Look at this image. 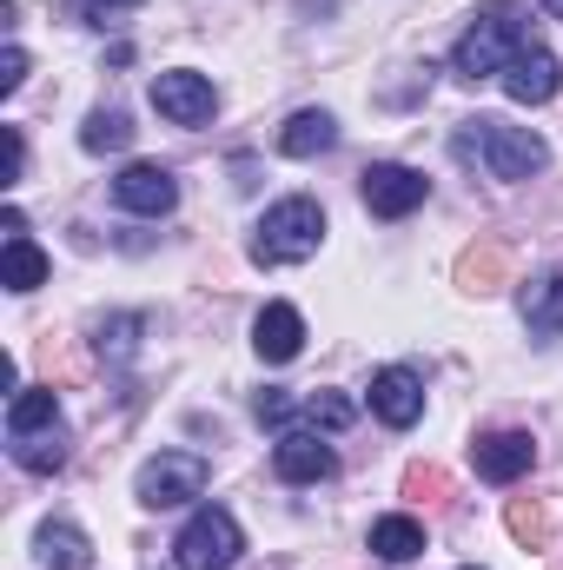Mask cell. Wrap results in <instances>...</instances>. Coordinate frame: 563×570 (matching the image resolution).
Masks as SVG:
<instances>
[{"label": "cell", "mask_w": 563, "mask_h": 570, "mask_svg": "<svg viewBox=\"0 0 563 570\" xmlns=\"http://www.w3.org/2000/svg\"><path fill=\"white\" fill-rule=\"evenodd\" d=\"M20 80H27V53L7 47V60H0V94H20Z\"/></svg>", "instance_id": "484cf974"}, {"label": "cell", "mask_w": 563, "mask_h": 570, "mask_svg": "<svg viewBox=\"0 0 563 570\" xmlns=\"http://www.w3.org/2000/svg\"><path fill=\"white\" fill-rule=\"evenodd\" d=\"M557 87H563L557 53H551V47H537V40L504 67V94H511L517 107H544V100H557Z\"/></svg>", "instance_id": "30bf717a"}, {"label": "cell", "mask_w": 563, "mask_h": 570, "mask_svg": "<svg viewBox=\"0 0 563 570\" xmlns=\"http://www.w3.org/2000/svg\"><path fill=\"white\" fill-rule=\"evenodd\" d=\"M358 193H365V206H372L378 219H412L424 199H431V179H424L418 166L378 159V166H365V173H358Z\"/></svg>", "instance_id": "8992f818"}, {"label": "cell", "mask_w": 563, "mask_h": 570, "mask_svg": "<svg viewBox=\"0 0 563 570\" xmlns=\"http://www.w3.org/2000/svg\"><path fill=\"white\" fill-rule=\"evenodd\" d=\"M372 419L392 431H412L424 419V379L412 365H385L372 372Z\"/></svg>", "instance_id": "9c48e42d"}, {"label": "cell", "mask_w": 563, "mask_h": 570, "mask_svg": "<svg viewBox=\"0 0 563 570\" xmlns=\"http://www.w3.org/2000/svg\"><path fill=\"white\" fill-rule=\"evenodd\" d=\"M113 206H120V213H140V219H166V213L179 206V179H172L166 166H152V159H134V166L113 179Z\"/></svg>", "instance_id": "ba28073f"}, {"label": "cell", "mask_w": 563, "mask_h": 570, "mask_svg": "<svg viewBox=\"0 0 563 570\" xmlns=\"http://www.w3.org/2000/svg\"><path fill=\"white\" fill-rule=\"evenodd\" d=\"M524 47H531V20H524V7H517V0H491V7H477V20L464 27L451 67H457L464 80H504V67H511Z\"/></svg>", "instance_id": "6da1fadb"}, {"label": "cell", "mask_w": 563, "mask_h": 570, "mask_svg": "<svg viewBox=\"0 0 563 570\" xmlns=\"http://www.w3.org/2000/svg\"><path fill=\"white\" fill-rule=\"evenodd\" d=\"M152 107L172 127H206L219 114V87L206 73H192V67H166V73H152Z\"/></svg>", "instance_id": "52a82bcc"}, {"label": "cell", "mask_w": 563, "mask_h": 570, "mask_svg": "<svg viewBox=\"0 0 563 570\" xmlns=\"http://www.w3.org/2000/svg\"><path fill=\"white\" fill-rule=\"evenodd\" d=\"M544 7H551V13H557V20H563V0H544Z\"/></svg>", "instance_id": "f1b7e54d"}, {"label": "cell", "mask_w": 563, "mask_h": 570, "mask_svg": "<svg viewBox=\"0 0 563 570\" xmlns=\"http://www.w3.org/2000/svg\"><path fill=\"white\" fill-rule=\"evenodd\" d=\"M253 345H259L266 365H292V358L305 352V318H298V305L273 298V305L253 318Z\"/></svg>", "instance_id": "4fadbf2b"}, {"label": "cell", "mask_w": 563, "mask_h": 570, "mask_svg": "<svg viewBox=\"0 0 563 570\" xmlns=\"http://www.w3.org/2000/svg\"><path fill=\"white\" fill-rule=\"evenodd\" d=\"M332 146H338V120H332L325 107H298V114L279 127L285 159H318V153H332Z\"/></svg>", "instance_id": "5bb4252c"}, {"label": "cell", "mask_w": 563, "mask_h": 570, "mask_svg": "<svg viewBox=\"0 0 563 570\" xmlns=\"http://www.w3.org/2000/svg\"><path fill=\"white\" fill-rule=\"evenodd\" d=\"M504 279H511V246H504V239H477V246L457 259V285H464V292H477V298H484V292H497Z\"/></svg>", "instance_id": "9a60e30c"}, {"label": "cell", "mask_w": 563, "mask_h": 570, "mask_svg": "<svg viewBox=\"0 0 563 570\" xmlns=\"http://www.w3.org/2000/svg\"><path fill=\"white\" fill-rule=\"evenodd\" d=\"M206 458L199 451H159V458H146L140 478H134V498H140L146 511H179V504H192L199 491H206Z\"/></svg>", "instance_id": "5b68a950"}, {"label": "cell", "mask_w": 563, "mask_h": 570, "mask_svg": "<svg viewBox=\"0 0 563 570\" xmlns=\"http://www.w3.org/2000/svg\"><path fill=\"white\" fill-rule=\"evenodd\" d=\"M418 551H424V524H418V518L392 511V518H378V524H372V558H385V564H412Z\"/></svg>", "instance_id": "ac0fdd59"}, {"label": "cell", "mask_w": 563, "mask_h": 570, "mask_svg": "<svg viewBox=\"0 0 563 570\" xmlns=\"http://www.w3.org/2000/svg\"><path fill=\"white\" fill-rule=\"evenodd\" d=\"M7 451H13V464H20V471L47 478V471H60V464H67V431H40V438H7Z\"/></svg>", "instance_id": "ffe728a7"}, {"label": "cell", "mask_w": 563, "mask_h": 570, "mask_svg": "<svg viewBox=\"0 0 563 570\" xmlns=\"http://www.w3.org/2000/svg\"><path fill=\"white\" fill-rule=\"evenodd\" d=\"M87 20H107V13H120V7H140V0H73Z\"/></svg>", "instance_id": "83f0119b"}, {"label": "cell", "mask_w": 563, "mask_h": 570, "mask_svg": "<svg viewBox=\"0 0 563 570\" xmlns=\"http://www.w3.org/2000/svg\"><path fill=\"white\" fill-rule=\"evenodd\" d=\"M444 491H451V478H444L437 464H412V471H405V498H424V504H437Z\"/></svg>", "instance_id": "d4e9b609"}, {"label": "cell", "mask_w": 563, "mask_h": 570, "mask_svg": "<svg viewBox=\"0 0 563 570\" xmlns=\"http://www.w3.org/2000/svg\"><path fill=\"white\" fill-rule=\"evenodd\" d=\"M537 464V438L531 431H484L477 438V478L484 484H517Z\"/></svg>", "instance_id": "8fae6325"}, {"label": "cell", "mask_w": 563, "mask_h": 570, "mask_svg": "<svg viewBox=\"0 0 563 570\" xmlns=\"http://www.w3.org/2000/svg\"><path fill=\"white\" fill-rule=\"evenodd\" d=\"M80 146H87V153H127V146H134V120H127L120 107H93L87 127H80Z\"/></svg>", "instance_id": "7402d4cb"}, {"label": "cell", "mask_w": 563, "mask_h": 570, "mask_svg": "<svg viewBox=\"0 0 563 570\" xmlns=\"http://www.w3.org/2000/svg\"><path fill=\"white\" fill-rule=\"evenodd\" d=\"M273 471H279L285 484H318V478L338 471V451L318 431H285L279 444H273Z\"/></svg>", "instance_id": "7c38bea8"}, {"label": "cell", "mask_w": 563, "mask_h": 570, "mask_svg": "<svg viewBox=\"0 0 563 570\" xmlns=\"http://www.w3.org/2000/svg\"><path fill=\"white\" fill-rule=\"evenodd\" d=\"M40 431H60V405H53V392L20 385L7 399V438H40Z\"/></svg>", "instance_id": "2e32d148"}, {"label": "cell", "mask_w": 563, "mask_h": 570, "mask_svg": "<svg viewBox=\"0 0 563 570\" xmlns=\"http://www.w3.org/2000/svg\"><path fill=\"white\" fill-rule=\"evenodd\" d=\"M504 524H511V538H517L524 551H544V544H551V511H544L537 498H511Z\"/></svg>", "instance_id": "603a6c76"}, {"label": "cell", "mask_w": 563, "mask_h": 570, "mask_svg": "<svg viewBox=\"0 0 563 570\" xmlns=\"http://www.w3.org/2000/svg\"><path fill=\"white\" fill-rule=\"evenodd\" d=\"M239 551H246V531H239V518L219 511V504H199V511L186 518V531L172 538V564L179 570H233Z\"/></svg>", "instance_id": "277c9868"}, {"label": "cell", "mask_w": 563, "mask_h": 570, "mask_svg": "<svg viewBox=\"0 0 563 570\" xmlns=\"http://www.w3.org/2000/svg\"><path fill=\"white\" fill-rule=\"evenodd\" d=\"M33 551H40V564L47 570H87V531L80 524H67V518H53V524H40V538H33Z\"/></svg>", "instance_id": "e0dca14e"}, {"label": "cell", "mask_w": 563, "mask_h": 570, "mask_svg": "<svg viewBox=\"0 0 563 570\" xmlns=\"http://www.w3.org/2000/svg\"><path fill=\"white\" fill-rule=\"evenodd\" d=\"M464 570H484V564H464Z\"/></svg>", "instance_id": "f546056e"}, {"label": "cell", "mask_w": 563, "mask_h": 570, "mask_svg": "<svg viewBox=\"0 0 563 570\" xmlns=\"http://www.w3.org/2000/svg\"><path fill=\"white\" fill-rule=\"evenodd\" d=\"M524 325L537 338H557L563 332V273H544V279L524 285Z\"/></svg>", "instance_id": "d6986e66"}, {"label": "cell", "mask_w": 563, "mask_h": 570, "mask_svg": "<svg viewBox=\"0 0 563 570\" xmlns=\"http://www.w3.org/2000/svg\"><path fill=\"white\" fill-rule=\"evenodd\" d=\"M457 159H477L491 179L517 186V179H531V173H544V166H551V146L537 140L531 127H511V120L477 114V120H464V127H457Z\"/></svg>", "instance_id": "7a4b0ae2"}, {"label": "cell", "mask_w": 563, "mask_h": 570, "mask_svg": "<svg viewBox=\"0 0 563 570\" xmlns=\"http://www.w3.org/2000/svg\"><path fill=\"white\" fill-rule=\"evenodd\" d=\"M47 279V253L20 233V239H7V253H0V285H13V292H33V285Z\"/></svg>", "instance_id": "44dd1931"}, {"label": "cell", "mask_w": 563, "mask_h": 570, "mask_svg": "<svg viewBox=\"0 0 563 570\" xmlns=\"http://www.w3.org/2000/svg\"><path fill=\"white\" fill-rule=\"evenodd\" d=\"M298 419H305V425H325V431H345L358 419V405L338 399V392H318V399H298Z\"/></svg>", "instance_id": "cb8c5ba5"}, {"label": "cell", "mask_w": 563, "mask_h": 570, "mask_svg": "<svg viewBox=\"0 0 563 570\" xmlns=\"http://www.w3.org/2000/svg\"><path fill=\"white\" fill-rule=\"evenodd\" d=\"M20 166H27V140L20 127H7V179H20Z\"/></svg>", "instance_id": "4316f807"}, {"label": "cell", "mask_w": 563, "mask_h": 570, "mask_svg": "<svg viewBox=\"0 0 563 570\" xmlns=\"http://www.w3.org/2000/svg\"><path fill=\"white\" fill-rule=\"evenodd\" d=\"M325 246V206L318 199H279L266 206V219L253 226V259L259 266H305Z\"/></svg>", "instance_id": "3957f363"}]
</instances>
